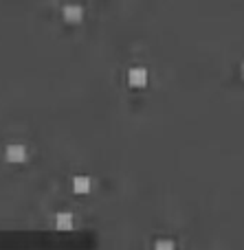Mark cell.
Segmentation results:
<instances>
[{
    "mask_svg": "<svg viewBox=\"0 0 244 250\" xmlns=\"http://www.w3.org/2000/svg\"><path fill=\"white\" fill-rule=\"evenodd\" d=\"M24 154H26V149L22 145H7V158H11V160H22L24 158Z\"/></svg>",
    "mask_w": 244,
    "mask_h": 250,
    "instance_id": "6da1fadb",
    "label": "cell"
},
{
    "mask_svg": "<svg viewBox=\"0 0 244 250\" xmlns=\"http://www.w3.org/2000/svg\"><path fill=\"white\" fill-rule=\"evenodd\" d=\"M130 77L139 79V82H141V79H145V73H143V68H134V70H132V73H130Z\"/></svg>",
    "mask_w": 244,
    "mask_h": 250,
    "instance_id": "7a4b0ae2",
    "label": "cell"
}]
</instances>
